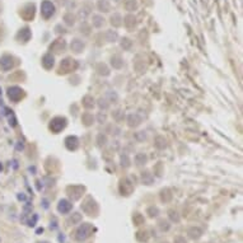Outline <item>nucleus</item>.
<instances>
[{"mask_svg":"<svg viewBox=\"0 0 243 243\" xmlns=\"http://www.w3.org/2000/svg\"><path fill=\"white\" fill-rule=\"evenodd\" d=\"M92 232H94V228L91 224L85 223V224H83L78 228V231L75 233V238L78 241H84V239H87L92 234Z\"/></svg>","mask_w":243,"mask_h":243,"instance_id":"nucleus-1","label":"nucleus"},{"mask_svg":"<svg viewBox=\"0 0 243 243\" xmlns=\"http://www.w3.org/2000/svg\"><path fill=\"white\" fill-rule=\"evenodd\" d=\"M41 13H42L43 18H46V19H49L51 15L55 13V6H54V4L50 0L42 1V4H41Z\"/></svg>","mask_w":243,"mask_h":243,"instance_id":"nucleus-2","label":"nucleus"},{"mask_svg":"<svg viewBox=\"0 0 243 243\" xmlns=\"http://www.w3.org/2000/svg\"><path fill=\"white\" fill-rule=\"evenodd\" d=\"M66 125V120L62 119V117H56L51 121L50 124V129L54 131V132H60Z\"/></svg>","mask_w":243,"mask_h":243,"instance_id":"nucleus-3","label":"nucleus"},{"mask_svg":"<svg viewBox=\"0 0 243 243\" xmlns=\"http://www.w3.org/2000/svg\"><path fill=\"white\" fill-rule=\"evenodd\" d=\"M76 68V62L75 60L71 59H65L64 61H61V66H60V71L61 73H69L73 71Z\"/></svg>","mask_w":243,"mask_h":243,"instance_id":"nucleus-4","label":"nucleus"},{"mask_svg":"<svg viewBox=\"0 0 243 243\" xmlns=\"http://www.w3.org/2000/svg\"><path fill=\"white\" fill-rule=\"evenodd\" d=\"M8 95H9V98H10L12 101L17 102V101H19L22 97H23V91H22L21 88H18V87H13V88L9 89Z\"/></svg>","mask_w":243,"mask_h":243,"instance_id":"nucleus-5","label":"nucleus"},{"mask_svg":"<svg viewBox=\"0 0 243 243\" xmlns=\"http://www.w3.org/2000/svg\"><path fill=\"white\" fill-rule=\"evenodd\" d=\"M71 207H73V205L69 203L68 200H61L59 203V205H57V210H59L60 213H62V214H66V213H69L70 210H71Z\"/></svg>","mask_w":243,"mask_h":243,"instance_id":"nucleus-6","label":"nucleus"},{"mask_svg":"<svg viewBox=\"0 0 243 243\" xmlns=\"http://www.w3.org/2000/svg\"><path fill=\"white\" fill-rule=\"evenodd\" d=\"M66 146H68L70 150H75L78 148V139L73 137V136L68 137V139H66Z\"/></svg>","mask_w":243,"mask_h":243,"instance_id":"nucleus-7","label":"nucleus"},{"mask_svg":"<svg viewBox=\"0 0 243 243\" xmlns=\"http://www.w3.org/2000/svg\"><path fill=\"white\" fill-rule=\"evenodd\" d=\"M54 65V57L51 55H46L43 57V66L46 69H50Z\"/></svg>","mask_w":243,"mask_h":243,"instance_id":"nucleus-8","label":"nucleus"},{"mask_svg":"<svg viewBox=\"0 0 243 243\" xmlns=\"http://www.w3.org/2000/svg\"><path fill=\"white\" fill-rule=\"evenodd\" d=\"M98 8L101 9V12H108L110 10V4L106 1V0H101L98 3Z\"/></svg>","mask_w":243,"mask_h":243,"instance_id":"nucleus-9","label":"nucleus"},{"mask_svg":"<svg viewBox=\"0 0 243 243\" xmlns=\"http://www.w3.org/2000/svg\"><path fill=\"white\" fill-rule=\"evenodd\" d=\"M71 49H74L76 52H80V50L83 49V43L79 40H74V42L71 43Z\"/></svg>","mask_w":243,"mask_h":243,"instance_id":"nucleus-10","label":"nucleus"},{"mask_svg":"<svg viewBox=\"0 0 243 243\" xmlns=\"http://www.w3.org/2000/svg\"><path fill=\"white\" fill-rule=\"evenodd\" d=\"M134 222H135L136 225H140L141 223H144V218L140 214H135V215H134Z\"/></svg>","mask_w":243,"mask_h":243,"instance_id":"nucleus-11","label":"nucleus"},{"mask_svg":"<svg viewBox=\"0 0 243 243\" xmlns=\"http://www.w3.org/2000/svg\"><path fill=\"white\" fill-rule=\"evenodd\" d=\"M93 19H95V21H102V18L100 17V15H94ZM103 23V22H94V25H97V27H100V25Z\"/></svg>","mask_w":243,"mask_h":243,"instance_id":"nucleus-12","label":"nucleus"},{"mask_svg":"<svg viewBox=\"0 0 243 243\" xmlns=\"http://www.w3.org/2000/svg\"><path fill=\"white\" fill-rule=\"evenodd\" d=\"M130 3H131V6H134V9H135L136 6H137V5H136V3L134 1V0H130ZM126 4H127V5H126V9H127V10H130V5H129V3H126Z\"/></svg>","mask_w":243,"mask_h":243,"instance_id":"nucleus-13","label":"nucleus"},{"mask_svg":"<svg viewBox=\"0 0 243 243\" xmlns=\"http://www.w3.org/2000/svg\"><path fill=\"white\" fill-rule=\"evenodd\" d=\"M117 19H120V15L119 14H115V22H112V24H115V25H120L121 23L119 21H117Z\"/></svg>","mask_w":243,"mask_h":243,"instance_id":"nucleus-14","label":"nucleus"},{"mask_svg":"<svg viewBox=\"0 0 243 243\" xmlns=\"http://www.w3.org/2000/svg\"><path fill=\"white\" fill-rule=\"evenodd\" d=\"M45 243H46V242H45Z\"/></svg>","mask_w":243,"mask_h":243,"instance_id":"nucleus-15","label":"nucleus"}]
</instances>
